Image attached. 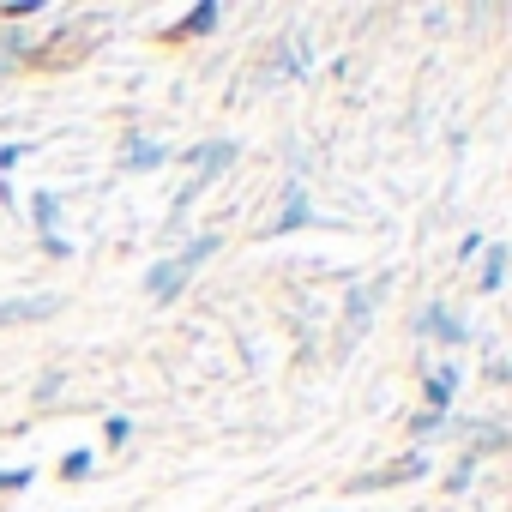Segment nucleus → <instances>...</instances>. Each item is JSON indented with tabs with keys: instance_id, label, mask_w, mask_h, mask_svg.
I'll return each mask as SVG.
<instances>
[{
	"instance_id": "obj_1",
	"label": "nucleus",
	"mask_w": 512,
	"mask_h": 512,
	"mask_svg": "<svg viewBox=\"0 0 512 512\" xmlns=\"http://www.w3.org/2000/svg\"><path fill=\"white\" fill-rule=\"evenodd\" d=\"M61 308V296H37V302H7V308H0V320H7V326H25V320H49Z\"/></svg>"
},
{
	"instance_id": "obj_2",
	"label": "nucleus",
	"mask_w": 512,
	"mask_h": 512,
	"mask_svg": "<svg viewBox=\"0 0 512 512\" xmlns=\"http://www.w3.org/2000/svg\"><path fill=\"white\" fill-rule=\"evenodd\" d=\"M416 332H434V338H446V344H464V326H458L446 308H428V314L416 320Z\"/></svg>"
},
{
	"instance_id": "obj_3",
	"label": "nucleus",
	"mask_w": 512,
	"mask_h": 512,
	"mask_svg": "<svg viewBox=\"0 0 512 512\" xmlns=\"http://www.w3.org/2000/svg\"><path fill=\"white\" fill-rule=\"evenodd\" d=\"M181 284H187V266H181V260L151 266V296H169V290H181Z\"/></svg>"
},
{
	"instance_id": "obj_4",
	"label": "nucleus",
	"mask_w": 512,
	"mask_h": 512,
	"mask_svg": "<svg viewBox=\"0 0 512 512\" xmlns=\"http://www.w3.org/2000/svg\"><path fill=\"white\" fill-rule=\"evenodd\" d=\"M217 19H223V13H217V7H193V13H187V19H181V25H175V37H205V31H211V25H217Z\"/></svg>"
},
{
	"instance_id": "obj_5",
	"label": "nucleus",
	"mask_w": 512,
	"mask_h": 512,
	"mask_svg": "<svg viewBox=\"0 0 512 512\" xmlns=\"http://www.w3.org/2000/svg\"><path fill=\"white\" fill-rule=\"evenodd\" d=\"M452 386H458V368H440V374H428V404H434V416L446 410V398H452Z\"/></svg>"
},
{
	"instance_id": "obj_6",
	"label": "nucleus",
	"mask_w": 512,
	"mask_h": 512,
	"mask_svg": "<svg viewBox=\"0 0 512 512\" xmlns=\"http://www.w3.org/2000/svg\"><path fill=\"white\" fill-rule=\"evenodd\" d=\"M193 163H199V169H229V163H235V145H199Z\"/></svg>"
},
{
	"instance_id": "obj_7",
	"label": "nucleus",
	"mask_w": 512,
	"mask_h": 512,
	"mask_svg": "<svg viewBox=\"0 0 512 512\" xmlns=\"http://www.w3.org/2000/svg\"><path fill=\"white\" fill-rule=\"evenodd\" d=\"M302 223H308V199H302V193L290 187V205L278 211V223H272V229H302Z\"/></svg>"
},
{
	"instance_id": "obj_8",
	"label": "nucleus",
	"mask_w": 512,
	"mask_h": 512,
	"mask_svg": "<svg viewBox=\"0 0 512 512\" xmlns=\"http://www.w3.org/2000/svg\"><path fill=\"white\" fill-rule=\"evenodd\" d=\"M500 272H506V247H488V260H482V290H500Z\"/></svg>"
},
{
	"instance_id": "obj_9",
	"label": "nucleus",
	"mask_w": 512,
	"mask_h": 512,
	"mask_svg": "<svg viewBox=\"0 0 512 512\" xmlns=\"http://www.w3.org/2000/svg\"><path fill=\"white\" fill-rule=\"evenodd\" d=\"M31 211H37V229L55 241V193H37V199H31Z\"/></svg>"
},
{
	"instance_id": "obj_10",
	"label": "nucleus",
	"mask_w": 512,
	"mask_h": 512,
	"mask_svg": "<svg viewBox=\"0 0 512 512\" xmlns=\"http://www.w3.org/2000/svg\"><path fill=\"white\" fill-rule=\"evenodd\" d=\"M61 476H67V482L91 476V452H67V458H61Z\"/></svg>"
},
{
	"instance_id": "obj_11",
	"label": "nucleus",
	"mask_w": 512,
	"mask_h": 512,
	"mask_svg": "<svg viewBox=\"0 0 512 512\" xmlns=\"http://www.w3.org/2000/svg\"><path fill=\"white\" fill-rule=\"evenodd\" d=\"M151 163H163V151H157V145H139V151L127 157V169H151Z\"/></svg>"
},
{
	"instance_id": "obj_12",
	"label": "nucleus",
	"mask_w": 512,
	"mask_h": 512,
	"mask_svg": "<svg viewBox=\"0 0 512 512\" xmlns=\"http://www.w3.org/2000/svg\"><path fill=\"white\" fill-rule=\"evenodd\" d=\"M127 434H133V422H127V416H109V440H115V446H121V440H127Z\"/></svg>"
},
{
	"instance_id": "obj_13",
	"label": "nucleus",
	"mask_w": 512,
	"mask_h": 512,
	"mask_svg": "<svg viewBox=\"0 0 512 512\" xmlns=\"http://www.w3.org/2000/svg\"><path fill=\"white\" fill-rule=\"evenodd\" d=\"M31 482V470H7V476H0V488H25Z\"/></svg>"
}]
</instances>
